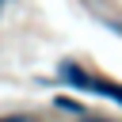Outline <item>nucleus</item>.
Wrapping results in <instances>:
<instances>
[{"instance_id":"nucleus-1","label":"nucleus","mask_w":122,"mask_h":122,"mask_svg":"<svg viewBox=\"0 0 122 122\" xmlns=\"http://www.w3.org/2000/svg\"><path fill=\"white\" fill-rule=\"evenodd\" d=\"M84 92H103L107 99H114L118 107H122V84H114V80H99V76H88V88Z\"/></svg>"},{"instance_id":"nucleus-2","label":"nucleus","mask_w":122,"mask_h":122,"mask_svg":"<svg viewBox=\"0 0 122 122\" xmlns=\"http://www.w3.org/2000/svg\"><path fill=\"white\" fill-rule=\"evenodd\" d=\"M53 103H57L61 111H76V114H84V107H80V103H72V99H65V95H57Z\"/></svg>"},{"instance_id":"nucleus-3","label":"nucleus","mask_w":122,"mask_h":122,"mask_svg":"<svg viewBox=\"0 0 122 122\" xmlns=\"http://www.w3.org/2000/svg\"><path fill=\"white\" fill-rule=\"evenodd\" d=\"M0 122H30L27 114H8V118H0Z\"/></svg>"},{"instance_id":"nucleus-4","label":"nucleus","mask_w":122,"mask_h":122,"mask_svg":"<svg viewBox=\"0 0 122 122\" xmlns=\"http://www.w3.org/2000/svg\"><path fill=\"white\" fill-rule=\"evenodd\" d=\"M0 11H4V0H0Z\"/></svg>"}]
</instances>
